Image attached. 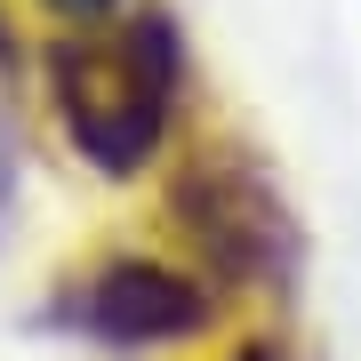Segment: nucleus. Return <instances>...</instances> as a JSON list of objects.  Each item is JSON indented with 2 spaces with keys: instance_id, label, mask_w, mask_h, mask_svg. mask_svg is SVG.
I'll return each mask as SVG.
<instances>
[{
  "instance_id": "f257e3e1",
  "label": "nucleus",
  "mask_w": 361,
  "mask_h": 361,
  "mask_svg": "<svg viewBox=\"0 0 361 361\" xmlns=\"http://www.w3.org/2000/svg\"><path fill=\"white\" fill-rule=\"evenodd\" d=\"M185 97V40L169 8L89 16L49 49V104L73 153L104 177H137L161 153Z\"/></svg>"
},
{
  "instance_id": "f03ea898",
  "label": "nucleus",
  "mask_w": 361,
  "mask_h": 361,
  "mask_svg": "<svg viewBox=\"0 0 361 361\" xmlns=\"http://www.w3.org/2000/svg\"><path fill=\"white\" fill-rule=\"evenodd\" d=\"M217 297L209 281L161 265V257H104L89 273H73L65 297H56V322L97 337V345L145 353V345H177V337H201Z\"/></svg>"
},
{
  "instance_id": "7ed1b4c3",
  "label": "nucleus",
  "mask_w": 361,
  "mask_h": 361,
  "mask_svg": "<svg viewBox=\"0 0 361 361\" xmlns=\"http://www.w3.org/2000/svg\"><path fill=\"white\" fill-rule=\"evenodd\" d=\"M169 209H177L185 241H193L225 281H265V273L289 265V217H281V201H273V185L241 153H225V145L201 153L177 177V201Z\"/></svg>"
},
{
  "instance_id": "20e7f679",
  "label": "nucleus",
  "mask_w": 361,
  "mask_h": 361,
  "mask_svg": "<svg viewBox=\"0 0 361 361\" xmlns=\"http://www.w3.org/2000/svg\"><path fill=\"white\" fill-rule=\"evenodd\" d=\"M49 8H56V16H65V25H89V16H113V8H121V0H49Z\"/></svg>"
},
{
  "instance_id": "39448f33",
  "label": "nucleus",
  "mask_w": 361,
  "mask_h": 361,
  "mask_svg": "<svg viewBox=\"0 0 361 361\" xmlns=\"http://www.w3.org/2000/svg\"><path fill=\"white\" fill-rule=\"evenodd\" d=\"M225 361H289V353H273V345H241V353H225Z\"/></svg>"
}]
</instances>
